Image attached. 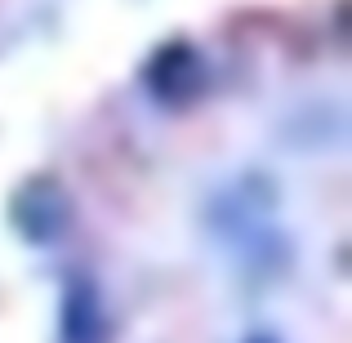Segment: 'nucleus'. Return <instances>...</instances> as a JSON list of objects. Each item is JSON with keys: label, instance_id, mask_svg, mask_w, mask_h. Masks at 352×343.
<instances>
[{"label": "nucleus", "instance_id": "f257e3e1", "mask_svg": "<svg viewBox=\"0 0 352 343\" xmlns=\"http://www.w3.org/2000/svg\"><path fill=\"white\" fill-rule=\"evenodd\" d=\"M63 343H103V303L89 281L63 294Z\"/></svg>", "mask_w": 352, "mask_h": 343}, {"label": "nucleus", "instance_id": "f03ea898", "mask_svg": "<svg viewBox=\"0 0 352 343\" xmlns=\"http://www.w3.org/2000/svg\"><path fill=\"white\" fill-rule=\"evenodd\" d=\"M250 343H272V339H267V335H258V339H250Z\"/></svg>", "mask_w": 352, "mask_h": 343}]
</instances>
